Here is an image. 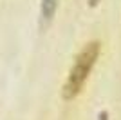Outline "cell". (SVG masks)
<instances>
[{"instance_id":"3957f363","label":"cell","mask_w":121,"mask_h":120,"mask_svg":"<svg viewBox=\"0 0 121 120\" xmlns=\"http://www.w3.org/2000/svg\"><path fill=\"white\" fill-rule=\"evenodd\" d=\"M99 120H108V116H107V113H101V115H99Z\"/></svg>"},{"instance_id":"7a4b0ae2","label":"cell","mask_w":121,"mask_h":120,"mask_svg":"<svg viewBox=\"0 0 121 120\" xmlns=\"http://www.w3.org/2000/svg\"><path fill=\"white\" fill-rule=\"evenodd\" d=\"M56 7H58V0H42L40 5V22L42 25H47L52 20L56 13Z\"/></svg>"},{"instance_id":"277c9868","label":"cell","mask_w":121,"mask_h":120,"mask_svg":"<svg viewBox=\"0 0 121 120\" xmlns=\"http://www.w3.org/2000/svg\"><path fill=\"white\" fill-rule=\"evenodd\" d=\"M89 2H91V5H96L98 2H99V0H89Z\"/></svg>"},{"instance_id":"6da1fadb","label":"cell","mask_w":121,"mask_h":120,"mask_svg":"<svg viewBox=\"0 0 121 120\" xmlns=\"http://www.w3.org/2000/svg\"><path fill=\"white\" fill-rule=\"evenodd\" d=\"M98 56H99V42L98 40H92V42H89V44H85L81 47V51L76 56L72 69L69 71V76H67L65 84H63V89H61L63 100H72L80 95L85 80L89 78L92 67L96 64Z\"/></svg>"}]
</instances>
